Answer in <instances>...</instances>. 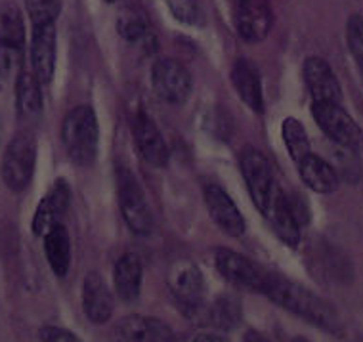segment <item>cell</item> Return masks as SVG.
Here are the masks:
<instances>
[{
  "label": "cell",
  "instance_id": "6da1fadb",
  "mask_svg": "<svg viewBox=\"0 0 363 342\" xmlns=\"http://www.w3.org/2000/svg\"><path fill=\"white\" fill-rule=\"evenodd\" d=\"M262 292L276 304L293 311L294 316L306 319L312 325H318L329 333H340V319L337 316V310L327 300L313 294L301 283H294L283 275L266 274Z\"/></svg>",
  "mask_w": 363,
  "mask_h": 342
},
{
  "label": "cell",
  "instance_id": "7a4b0ae2",
  "mask_svg": "<svg viewBox=\"0 0 363 342\" xmlns=\"http://www.w3.org/2000/svg\"><path fill=\"white\" fill-rule=\"evenodd\" d=\"M62 142L75 165H94L100 143V126L92 107L79 106L65 115L62 123Z\"/></svg>",
  "mask_w": 363,
  "mask_h": 342
},
{
  "label": "cell",
  "instance_id": "3957f363",
  "mask_svg": "<svg viewBox=\"0 0 363 342\" xmlns=\"http://www.w3.org/2000/svg\"><path fill=\"white\" fill-rule=\"evenodd\" d=\"M239 168H241L247 189L251 193L252 203L266 216L272 205L276 203L277 195L281 193L276 184L268 159L258 150L247 145L239 153Z\"/></svg>",
  "mask_w": 363,
  "mask_h": 342
},
{
  "label": "cell",
  "instance_id": "277c9868",
  "mask_svg": "<svg viewBox=\"0 0 363 342\" xmlns=\"http://www.w3.org/2000/svg\"><path fill=\"white\" fill-rule=\"evenodd\" d=\"M37 165V138L31 131H19L10 140L2 157V180L12 192H23L33 180Z\"/></svg>",
  "mask_w": 363,
  "mask_h": 342
},
{
  "label": "cell",
  "instance_id": "5b68a950",
  "mask_svg": "<svg viewBox=\"0 0 363 342\" xmlns=\"http://www.w3.org/2000/svg\"><path fill=\"white\" fill-rule=\"evenodd\" d=\"M117 195L126 226L136 236H150L153 230V214L144 189L128 168H119L117 172Z\"/></svg>",
  "mask_w": 363,
  "mask_h": 342
},
{
  "label": "cell",
  "instance_id": "8992f818",
  "mask_svg": "<svg viewBox=\"0 0 363 342\" xmlns=\"http://www.w3.org/2000/svg\"><path fill=\"white\" fill-rule=\"evenodd\" d=\"M312 115L315 123L333 142L346 150H362L363 131L357 123L335 101H313Z\"/></svg>",
  "mask_w": 363,
  "mask_h": 342
},
{
  "label": "cell",
  "instance_id": "52a82bcc",
  "mask_svg": "<svg viewBox=\"0 0 363 342\" xmlns=\"http://www.w3.org/2000/svg\"><path fill=\"white\" fill-rule=\"evenodd\" d=\"M232 16L235 31L247 43L264 40L274 23L268 0H233Z\"/></svg>",
  "mask_w": 363,
  "mask_h": 342
},
{
  "label": "cell",
  "instance_id": "ba28073f",
  "mask_svg": "<svg viewBox=\"0 0 363 342\" xmlns=\"http://www.w3.org/2000/svg\"><path fill=\"white\" fill-rule=\"evenodd\" d=\"M151 84L161 100L180 106L188 100L194 81L189 71L176 60H159L151 69Z\"/></svg>",
  "mask_w": 363,
  "mask_h": 342
},
{
  "label": "cell",
  "instance_id": "9c48e42d",
  "mask_svg": "<svg viewBox=\"0 0 363 342\" xmlns=\"http://www.w3.org/2000/svg\"><path fill=\"white\" fill-rule=\"evenodd\" d=\"M132 136H134V143L138 148L140 155L147 165L157 168H163L169 165V145H167L163 134L157 128L150 115L140 111L134 117V121H132Z\"/></svg>",
  "mask_w": 363,
  "mask_h": 342
},
{
  "label": "cell",
  "instance_id": "30bf717a",
  "mask_svg": "<svg viewBox=\"0 0 363 342\" xmlns=\"http://www.w3.org/2000/svg\"><path fill=\"white\" fill-rule=\"evenodd\" d=\"M170 289L188 314L197 316L203 310L205 297V277L191 262H180L170 272Z\"/></svg>",
  "mask_w": 363,
  "mask_h": 342
},
{
  "label": "cell",
  "instance_id": "8fae6325",
  "mask_svg": "<svg viewBox=\"0 0 363 342\" xmlns=\"http://www.w3.org/2000/svg\"><path fill=\"white\" fill-rule=\"evenodd\" d=\"M115 342H174V333L161 319L150 316H126L113 329Z\"/></svg>",
  "mask_w": 363,
  "mask_h": 342
},
{
  "label": "cell",
  "instance_id": "7c38bea8",
  "mask_svg": "<svg viewBox=\"0 0 363 342\" xmlns=\"http://www.w3.org/2000/svg\"><path fill=\"white\" fill-rule=\"evenodd\" d=\"M205 205L220 230L232 237L245 233V218L228 193L216 184L205 186Z\"/></svg>",
  "mask_w": 363,
  "mask_h": 342
},
{
  "label": "cell",
  "instance_id": "4fadbf2b",
  "mask_svg": "<svg viewBox=\"0 0 363 342\" xmlns=\"http://www.w3.org/2000/svg\"><path fill=\"white\" fill-rule=\"evenodd\" d=\"M214 262H216L220 274L224 275L228 281H232L239 287L252 289V291H262L266 274H262L260 267L255 266L252 260H249L247 256L239 255L235 250L218 249L214 255Z\"/></svg>",
  "mask_w": 363,
  "mask_h": 342
},
{
  "label": "cell",
  "instance_id": "5bb4252c",
  "mask_svg": "<svg viewBox=\"0 0 363 342\" xmlns=\"http://www.w3.org/2000/svg\"><path fill=\"white\" fill-rule=\"evenodd\" d=\"M56 69V26L33 27L31 71L40 84H48Z\"/></svg>",
  "mask_w": 363,
  "mask_h": 342
},
{
  "label": "cell",
  "instance_id": "9a60e30c",
  "mask_svg": "<svg viewBox=\"0 0 363 342\" xmlns=\"http://www.w3.org/2000/svg\"><path fill=\"white\" fill-rule=\"evenodd\" d=\"M71 189L65 180H57L50 192L38 203L33 216V231L44 237L54 226L62 224V216L69 209Z\"/></svg>",
  "mask_w": 363,
  "mask_h": 342
},
{
  "label": "cell",
  "instance_id": "2e32d148",
  "mask_svg": "<svg viewBox=\"0 0 363 342\" xmlns=\"http://www.w3.org/2000/svg\"><path fill=\"white\" fill-rule=\"evenodd\" d=\"M304 82L312 94L313 101H335L340 104L342 90L331 65L323 57H308L304 62Z\"/></svg>",
  "mask_w": 363,
  "mask_h": 342
},
{
  "label": "cell",
  "instance_id": "e0dca14e",
  "mask_svg": "<svg viewBox=\"0 0 363 342\" xmlns=\"http://www.w3.org/2000/svg\"><path fill=\"white\" fill-rule=\"evenodd\" d=\"M113 297L98 272H90L82 283V310L96 325L107 324L113 316Z\"/></svg>",
  "mask_w": 363,
  "mask_h": 342
},
{
  "label": "cell",
  "instance_id": "ac0fdd59",
  "mask_svg": "<svg viewBox=\"0 0 363 342\" xmlns=\"http://www.w3.org/2000/svg\"><path fill=\"white\" fill-rule=\"evenodd\" d=\"M232 84L238 92L239 100L251 111H264V94L260 71L251 60H238L232 67Z\"/></svg>",
  "mask_w": 363,
  "mask_h": 342
},
{
  "label": "cell",
  "instance_id": "d6986e66",
  "mask_svg": "<svg viewBox=\"0 0 363 342\" xmlns=\"http://www.w3.org/2000/svg\"><path fill=\"white\" fill-rule=\"evenodd\" d=\"M301 180L315 193H333L338 187V175L333 165L320 155H306L296 162Z\"/></svg>",
  "mask_w": 363,
  "mask_h": 342
},
{
  "label": "cell",
  "instance_id": "ffe728a7",
  "mask_svg": "<svg viewBox=\"0 0 363 342\" xmlns=\"http://www.w3.org/2000/svg\"><path fill=\"white\" fill-rule=\"evenodd\" d=\"M142 262L138 255L134 253H126L117 260L113 267V283H115V291L121 299L130 302L140 297V289H142Z\"/></svg>",
  "mask_w": 363,
  "mask_h": 342
},
{
  "label": "cell",
  "instance_id": "44dd1931",
  "mask_svg": "<svg viewBox=\"0 0 363 342\" xmlns=\"http://www.w3.org/2000/svg\"><path fill=\"white\" fill-rule=\"evenodd\" d=\"M44 253L48 258L52 272L57 277H65L71 266V239L65 226H54L46 236H44Z\"/></svg>",
  "mask_w": 363,
  "mask_h": 342
},
{
  "label": "cell",
  "instance_id": "7402d4cb",
  "mask_svg": "<svg viewBox=\"0 0 363 342\" xmlns=\"http://www.w3.org/2000/svg\"><path fill=\"white\" fill-rule=\"evenodd\" d=\"M16 104L19 117L33 118L43 111V90L33 71H19L16 79Z\"/></svg>",
  "mask_w": 363,
  "mask_h": 342
},
{
  "label": "cell",
  "instance_id": "603a6c76",
  "mask_svg": "<svg viewBox=\"0 0 363 342\" xmlns=\"http://www.w3.org/2000/svg\"><path fill=\"white\" fill-rule=\"evenodd\" d=\"M266 220L272 226V230L276 231V236L281 239L289 247H296L301 243V226L294 220L293 212L289 211L287 201H285V193L277 195L276 203L266 214Z\"/></svg>",
  "mask_w": 363,
  "mask_h": 342
},
{
  "label": "cell",
  "instance_id": "cb8c5ba5",
  "mask_svg": "<svg viewBox=\"0 0 363 342\" xmlns=\"http://www.w3.org/2000/svg\"><path fill=\"white\" fill-rule=\"evenodd\" d=\"M117 31L128 43L145 44L153 40V31L142 12L136 8H125L117 18Z\"/></svg>",
  "mask_w": 363,
  "mask_h": 342
},
{
  "label": "cell",
  "instance_id": "d4e9b609",
  "mask_svg": "<svg viewBox=\"0 0 363 342\" xmlns=\"http://www.w3.org/2000/svg\"><path fill=\"white\" fill-rule=\"evenodd\" d=\"M203 319L216 329H233L241 321V304L233 297H220L214 300L211 308L205 310Z\"/></svg>",
  "mask_w": 363,
  "mask_h": 342
},
{
  "label": "cell",
  "instance_id": "484cf974",
  "mask_svg": "<svg viewBox=\"0 0 363 342\" xmlns=\"http://www.w3.org/2000/svg\"><path fill=\"white\" fill-rule=\"evenodd\" d=\"M281 138L283 143H285V148H287L289 155H291V159H293L294 162L302 161L304 157L312 153L306 128H304V125H302L298 118L289 117L283 121Z\"/></svg>",
  "mask_w": 363,
  "mask_h": 342
},
{
  "label": "cell",
  "instance_id": "4316f807",
  "mask_svg": "<svg viewBox=\"0 0 363 342\" xmlns=\"http://www.w3.org/2000/svg\"><path fill=\"white\" fill-rule=\"evenodd\" d=\"M0 43L23 50L26 26H23V18L16 6H8L0 12Z\"/></svg>",
  "mask_w": 363,
  "mask_h": 342
},
{
  "label": "cell",
  "instance_id": "83f0119b",
  "mask_svg": "<svg viewBox=\"0 0 363 342\" xmlns=\"http://www.w3.org/2000/svg\"><path fill=\"white\" fill-rule=\"evenodd\" d=\"M26 6L33 27L56 23V18L62 12L60 0H26Z\"/></svg>",
  "mask_w": 363,
  "mask_h": 342
},
{
  "label": "cell",
  "instance_id": "f1b7e54d",
  "mask_svg": "<svg viewBox=\"0 0 363 342\" xmlns=\"http://www.w3.org/2000/svg\"><path fill=\"white\" fill-rule=\"evenodd\" d=\"M167 4L172 16L186 26H199L203 21L199 0H167Z\"/></svg>",
  "mask_w": 363,
  "mask_h": 342
},
{
  "label": "cell",
  "instance_id": "f546056e",
  "mask_svg": "<svg viewBox=\"0 0 363 342\" xmlns=\"http://www.w3.org/2000/svg\"><path fill=\"white\" fill-rule=\"evenodd\" d=\"M346 43L363 71V16H352L346 23Z\"/></svg>",
  "mask_w": 363,
  "mask_h": 342
},
{
  "label": "cell",
  "instance_id": "4dcf8cb0",
  "mask_svg": "<svg viewBox=\"0 0 363 342\" xmlns=\"http://www.w3.org/2000/svg\"><path fill=\"white\" fill-rule=\"evenodd\" d=\"M21 60H23V50L21 48H13V46L0 43V75L10 77L16 71L19 73Z\"/></svg>",
  "mask_w": 363,
  "mask_h": 342
},
{
  "label": "cell",
  "instance_id": "1f68e13d",
  "mask_svg": "<svg viewBox=\"0 0 363 342\" xmlns=\"http://www.w3.org/2000/svg\"><path fill=\"white\" fill-rule=\"evenodd\" d=\"M40 342H81V338L73 335L71 331L48 325L40 329Z\"/></svg>",
  "mask_w": 363,
  "mask_h": 342
},
{
  "label": "cell",
  "instance_id": "d6a6232c",
  "mask_svg": "<svg viewBox=\"0 0 363 342\" xmlns=\"http://www.w3.org/2000/svg\"><path fill=\"white\" fill-rule=\"evenodd\" d=\"M285 201H287L289 211L293 212L294 220L298 222V226H304L310 222V211H308V206L304 205V201L298 199L296 195H285Z\"/></svg>",
  "mask_w": 363,
  "mask_h": 342
},
{
  "label": "cell",
  "instance_id": "836d02e7",
  "mask_svg": "<svg viewBox=\"0 0 363 342\" xmlns=\"http://www.w3.org/2000/svg\"><path fill=\"white\" fill-rule=\"evenodd\" d=\"M194 342H230L225 336L216 335V333H201L194 338Z\"/></svg>",
  "mask_w": 363,
  "mask_h": 342
},
{
  "label": "cell",
  "instance_id": "e575fe53",
  "mask_svg": "<svg viewBox=\"0 0 363 342\" xmlns=\"http://www.w3.org/2000/svg\"><path fill=\"white\" fill-rule=\"evenodd\" d=\"M245 342H269V341L264 335L257 333V331H249V333L245 335Z\"/></svg>",
  "mask_w": 363,
  "mask_h": 342
},
{
  "label": "cell",
  "instance_id": "d590c367",
  "mask_svg": "<svg viewBox=\"0 0 363 342\" xmlns=\"http://www.w3.org/2000/svg\"><path fill=\"white\" fill-rule=\"evenodd\" d=\"M293 342H308L306 338H302V336H296V338H293Z\"/></svg>",
  "mask_w": 363,
  "mask_h": 342
},
{
  "label": "cell",
  "instance_id": "8d00e7d4",
  "mask_svg": "<svg viewBox=\"0 0 363 342\" xmlns=\"http://www.w3.org/2000/svg\"><path fill=\"white\" fill-rule=\"evenodd\" d=\"M104 2H107V4H115L117 0H104Z\"/></svg>",
  "mask_w": 363,
  "mask_h": 342
}]
</instances>
